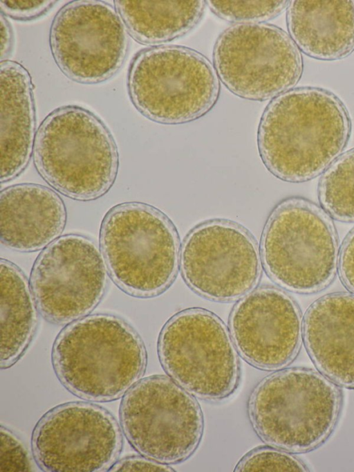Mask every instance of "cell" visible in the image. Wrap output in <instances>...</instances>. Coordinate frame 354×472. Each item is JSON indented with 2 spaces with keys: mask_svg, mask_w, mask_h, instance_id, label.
I'll return each instance as SVG.
<instances>
[{
  "mask_svg": "<svg viewBox=\"0 0 354 472\" xmlns=\"http://www.w3.org/2000/svg\"><path fill=\"white\" fill-rule=\"evenodd\" d=\"M100 242L112 279L129 295L157 296L176 276L178 235L169 219L153 206L140 202L114 206L102 221Z\"/></svg>",
  "mask_w": 354,
  "mask_h": 472,
  "instance_id": "obj_5",
  "label": "cell"
},
{
  "mask_svg": "<svg viewBox=\"0 0 354 472\" xmlns=\"http://www.w3.org/2000/svg\"><path fill=\"white\" fill-rule=\"evenodd\" d=\"M341 406V391L328 377L312 369L290 367L266 376L256 385L248 414L266 443L304 453L330 436Z\"/></svg>",
  "mask_w": 354,
  "mask_h": 472,
  "instance_id": "obj_3",
  "label": "cell"
},
{
  "mask_svg": "<svg viewBox=\"0 0 354 472\" xmlns=\"http://www.w3.org/2000/svg\"><path fill=\"white\" fill-rule=\"evenodd\" d=\"M127 86L131 100L147 118L177 125L196 120L215 105L220 82L201 53L176 45L140 51L132 61Z\"/></svg>",
  "mask_w": 354,
  "mask_h": 472,
  "instance_id": "obj_7",
  "label": "cell"
},
{
  "mask_svg": "<svg viewBox=\"0 0 354 472\" xmlns=\"http://www.w3.org/2000/svg\"><path fill=\"white\" fill-rule=\"evenodd\" d=\"M130 35L138 42L160 44L183 37L200 22L204 1H115Z\"/></svg>",
  "mask_w": 354,
  "mask_h": 472,
  "instance_id": "obj_20",
  "label": "cell"
},
{
  "mask_svg": "<svg viewBox=\"0 0 354 472\" xmlns=\"http://www.w3.org/2000/svg\"><path fill=\"white\" fill-rule=\"evenodd\" d=\"M158 352L166 373L194 397L217 401L240 381V364L230 332L214 314L191 308L174 315L160 334Z\"/></svg>",
  "mask_w": 354,
  "mask_h": 472,
  "instance_id": "obj_8",
  "label": "cell"
},
{
  "mask_svg": "<svg viewBox=\"0 0 354 472\" xmlns=\"http://www.w3.org/2000/svg\"><path fill=\"white\" fill-rule=\"evenodd\" d=\"M0 217L2 244L32 252L57 239L66 224V211L62 199L50 188L19 183L1 192Z\"/></svg>",
  "mask_w": 354,
  "mask_h": 472,
  "instance_id": "obj_17",
  "label": "cell"
},
{
  "mask_svg": "<svg viewBox=\"0 0 354 472\" xmlns=\"http://www.w3.org/2000/svg\"><path fill=\"white\" fill-rule=\"evenodd\" d=\"M351 131L342 102L319 87L292 89L272 99L261 118L257 145L263 163L277 178L311 179L341 154Z\"/></svg>",
  "mask_w": 354,
  "mask_h": 472,
  "instance_id": "obj_1",
  "label": "cell"
},
{
  "mask_svg": "<svg viewBox=\"0 0 354 472\" xmlns=\"http://www.w3.org/2000/svg\"><path fill=\"white\" fill-rule=\"evenodd\" d=\"M235 471H307L305 464L286 451L274 446L255 448L245 455Z\"/></svg>",
  "mask_w": 354,
  "mask_h": 472,
  "instance_id": "obj_24",
  "label": "cell"
},
{
  "mask_svg": "<svg viewBox=\"0 0 354 472\" xmlns=\"http://www.w3.org/2000/svg\"><path fill=\"white\" fill-rule=\"evenodd\" d=\"M307 352L318 370L337 385L354 388V295L317 300L303 323Z\"/></svg>",
  "mask_w": 354,
  "mask_h": 472,
  "instance_id": "obj_16",
  "label": "cell"
},
{
  "mask_svg": "<svg viewBox=\"0 0 354 472\" xmlns=\"http://www.w3.org/2000/svg\"><path fill=\"white\" fill-rule=\"evenodd\" d=\"M219 80L234 95L263 101L295 87L303 72L300 51L290 36L268 24H235L213 49Z\"/></svg>",
  "mask_w": 354,
  "mask_h": 472,
  "instance_id": "obj_10",
  "label": "cell"
},
{
  "mask_svg": "<svg viewBox=\"0 0 354 472\" xmlns=\"http://www.w3.org/2000/svg\"><path fill=\"white\" fill-rule=\"evenodd\" d=\"M120 417L131 446L143 456L167 464L189 458L203 436L200 405L169 376L153 375L138 381L124 394Z\"/></svg>",
  "mask_w": 354,
  "mask_h": 472,
  "instance_id": "obj_9",
  "label": "cell"
},
{
  "mask_svg": "<svg viewBox=\"0 0 354 472\" xmlns=\"http://www.w3.org/2000/svg\"><path fill=\"white\" fill-rule=\"evenodd\" d=\"M37 309L48 321L65 325L91 313L107 285V267L97 246L88 237L68 234L39 254L30 275Z\"/></svg>",
  "mask_w": 354,
  "mask_h": 472,
  "instance_id": "obj_12",
  "label": "cell"
},
{
  "mask_svg": "<svg viewBox=\"0 0 354 472\" xmlns=\"http://www.w3.org/2000/svg\"><path fill=\"white\" fill-rule=\"evenodd\" d=\"M339 270L343 283L354 293V229L346 238L340 251Z\"/></svg>",
  "mask_w": 354,
  "mask_h": 472,
  "instance_id": "obj_28",
  "label": "cell"
},
{
  "mask_svg": "<svg viewBox=\"0 0 354 472\" xmlns=\"http://www.w3.org/2000/svg\"><path fill=\"white\" fill-rule=\"evenodd\" d=\"M289 34L298 48L320 60L344 58L354 51V1H291Z\"/></svg>",
  "mask_w": 354,
  "mask_h": 472,
  "instance_id": "obj_19",
  "label": "cell"
},
{
  "mask_svg": "<svg viewBox=\"0 0 354 472\" xmlns=\"http://www.w3.org/2000/svg\"><path fill=\"white\" fill-rule=\"evenodd\" d=\"M32 464L21 439L10 429L1 426L0 471H30Z\"/></svg>",
  "mask_w": 354,
  "mask_h": 472,
  "instance_id": "obj_25",
  "label": "cell"
},
{
  "mask_svg": "<svg viewBox=\"0 0 354 472\" xmlns=\"http://www.w3.org/2000/svg\"><path fill=\"white\" fill-rule=\"evenodd\" d=\"M1 62L10 55L13 43V35L11 27L6 18L1 13Z\"/></svg>",
  "mask_w": 354,
  "mask_h": 472,
  "instance_id": "obj_29",
  "label": "cell"
},
{
  "mask_svg": "<svg viewBox=\"0 0 354 472\" xmlns=\"http://www.w3.org/2000/svg\"><path fill=\"white\" fill-rule=\"evenodd\" d=\"M33 158L53 188L79 201L108 192L118 169L117 147L109 129L94 114L77 106L60 107L44 120Z\"/></svg>",
  "mask_w": 354,
  "mask_h": 472,
  "instance_id": "obj_4",
  "label": "cell"
},
{
  "mask_svg": "<svg viewBox=\"0 0 354 472\" xmlns=\"http://www.w3.org/2000/svg\"><path fill=\"white\" fill-rule=\"evenodd\" d=\"M318 194L322 206L332 217L354 221V148L329 166L320 180Z\"/></svg>",
  "mask_w": 354,
  "mask_h": 472,
  "instance_id": "obj_22",
  "label": "cell"
},
{
  "mask_svg": "<svg viewBox=\"0 0 354 472\" xmlns=\"http://www.w3.org/2000/svg\"><path fill=\"white\" fill-rule=\"evenodd\" d=\"M52 363L57 377L71 393L103 402L119 399L139 381L147 354L140 337L124 320L95 314L59 332Z\"/></svg>",
  "mask_w": 354,
  "mask_h": 472,
  "instance_id": "obj_2",
  "label": "cell"
},
{
  "mask_svg": "<svg viewBox=\"0 0 354 472\" xmlns=\"http://www.w3.org/2000/svg\"><path fill=\"white\" fill-rule=\"evenodd\" d=\"M218 17L238 24L261 23L282 13L289 1H207Z\"/></svg>",
  "mask_w": 354,
  "mask_h": 472,
  "instance_id": "obj_23",
  "label": "cell"
},
{
  "mask_svg": "<svg viewBox=\"0 0 354 472\" xmlns=\"http://www.w3.org/2000/svg\"><path fill=\"white\" fill-rule=\"evenodd\" d=\"M110 471H174L167 464L147 457L131 456L115 462Z\"/></svg>",
  "mask_w": 354,
  "mask_h": 472,
  "instance_id": "obj_27",
  "label": "cell"
},
{
  "mask_svg": "<svg viewBox=\"0 0 354 472\" xmlns=\"http://www.w3.org/2000/svg\"><path fill=\"white\" fill-rule=\"evenodd\" d=\"M302 327L295 301L281 289L270 286L245 295L234 307L229 320L238 352L250 365L264 370L281 369L295 358Z\"/></svg>",
  "mask_w": 354,
  "mask_h": 472,
  "instance_id": "obj_15",
  "label": "cell"
},
{
  "mask_svg": "<svg viewBox=\"0 0 354 472\" xmlns=\"http://www.w3.org/2000/svg\"><path fill=\"white\" fill-rule=\"evenodd\" d=\"M30 74L18 62L0 64L1 182L26 167L35 140V114Z\"/></svg>",
  "mask_w": 354,
  "mask_h": 472,
  "instance_id": "obj_18",
  "label": "cell"
},
{
  "mask_svg": "<svg viewBox=\"0 0 354 472\" xmlns=\"http://www.w3.org/2000/svg\"><path fill=\"white\" fill-rule=\"evenodd\" d=\"M50 46L60 70L84 84L104 82L123 65L128 31L118 11L102 1H74L56 15Z\"/></svg>",
  "mask_w": 354,
  "mask_h": 472,
  "instance_id": "obj_14",
  "label": "cell"
},
{
  "mask_svg": "<svg viewBox=\"0 0 354 472\" xmlns=\"http://www.w3.org/2000/svg\"><path fill=\"white\" fill-rule=\"evenodd\" d=\"M260 255L268 276L281 287L308 294L326 288L339 264L336 233L317 206L298 197L280 202L264 226Z\"/></svg>",
  "mask_w": 354,
  "mask_h": 472,
  "instance_id": "obj_6",
  "label": "cell"
},
{
  "mask_svg": "<svg viewBox=\"0 0 354 472\" xmlns=\"http://www.w3.org/2000/svg\"><path fill=\"white\" fill-rule=\"evenodd\" d=\"M122 441L120 427L109 411L93 403L72 401L43 415L33 430L31 445L44 471L100 472L115 464Z\"/></svg>",
  "mask_w": 354,
  "mask_h": 472,
  "instance_id": "obj_11",
  "label": "cell"
},
{
  "mask_svg": "<svg viewBox=\"0 0 354 472\" xmlns=\"http://www.w3.org/2000/svg\"><path fill=\"white\" fill-rule=\"evenodd\" d=\"M0 272V366L6 369L21 358L35 335L37 306L21 269L1 259Z\"/></svg>",
  "mask_w": 354,
  "mask_h": 472,
  "instance_id": "obj_21",
  "label": "cell"
},
{
  "mask_svg": "<svg viewBox=\"0 0 354 472\" xmlns=\"http://www.w3.org/2000/svg\"><path fill=\"white\" fill-rule=\"evenodd\" d=\"M260 253L252 235L240 224L212 219L195 226L180 251V266L189 287L212 300L244 296L261 275Z\"/></svg>",
  "mask_w": 354,
  "mask_h": 472,
  "instance_id": "obj_13",
  "label": "cell"
},
{
  "mask_svg": "<svg viewBox=\"0 0 354 472\" xmlns=\"http://www.w3.org/2000/svg\"><path fill=\"white\" fill-rule=\"evenodd\" d=\"M56 1H0L1 12L18 20H30L47 12Z\"/></svg>",
  "mask_w": 354,
  "mask_h": 472,
  "instance_id": "obj_26",
  "label": "cell"
}]
</instances>
